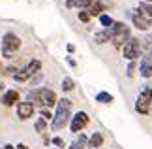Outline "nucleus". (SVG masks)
Here are the masks:
<instances>
[{
    "instance_id": "6ab92c4d",
    "label": "nucleus",
    "mask_w": 152,
    "mask_h": 149,
    "mask_svg": "<svg viewBox=\"0 0 152 149\" xmlns=\"http://www.w3.org/2000/svg\"><path fill=\"white\" fill-rule=\"evenodd\" d=\"M73 89H75V81L72 79V77H64L62 79V91L69 93V91H73Z\"/></svg>"
},
{
    "instance_id": "f03ea898",
    "label": "nucleus",
    "mask_w": 152,
    "mask_h": 149,
    "mask_svg": "<svg viewBox=\"0 0 152 149\" xmlns=\"http://www.w3.org/2000/svg\"><path fill=\"white\" fill-rule=\"evenodd\" d=\"M38 72H42V61L32 59V61H28V62L25 64V68H23L21 72H17L13 77H15L17 81H30Z\"/></svg>"
},
{
    "instance_id": "7c9ffc66",
    "label": "nucleus",
    "mask_w": 152,
    "mask_h": 149,
    "mask_svg": "<svg viewBox=\"0 0 152 149\" xmlns=\"http://www.w3.org/2000/svg\"><path fill=\"white\" fill-rule=\"evenodd\" d=\"M145 2H150V4H152V0H145Z\"/></svg>"
},
{
    "instance_id": "dca6fc26",
    "label": "nucleus",
    "mask_w": 152,
    "mask_h": 149,
    "mask_svg": "<svg viewBox=\"0 0 152 149\" xmlns=\"http://www.w3.org/2000/svg\"><path fill=\"white\" fill-rule=\"evenodd\" d=\"M86 11L94 17V15H102V11H103V4H102V0H94L88 8H86Z\"/></svg>"
},
{
    "instance_id": "b1692460",
    "label": "nucleus",
    "mask_w": 152,
    "mask_h": 149,
    "mask_svg": "<svg viewBox=\"0 0 152 149\" xmlns=\"http://www.w3.org/2000/svg\"><path fill=\"white\" fill-rule=\"evenodd\" d=\"M133 72H135V61H130V64H128V68H126V76L132 77Z\"/></svg>"
},
{
    "instance_id": "7ed1b4c3",
    "label": "nucleus",
    "mask_w": 152,
    "mask_h": 149,
    "mask_svg": "<svg viewBox=\"0 0 152 149\" xmlns=\"http://www.w3.org/2000/svg\"><path fill=\"white\" fill-rule=\"evenodd\" d=\"M150 106H152V87L147 85L135 100V111L141 113V115H147L150 111Z\"/></svg>"
},
{
    "instance_id": "a211bd4d",
    "label": "nucleus",
    "mask_w": 152,
    "mask_h": 149,
    "mask_svg": "<svg viewBox=\"0 0 152 149\" xmlns=\"http://www.w3.org/2000/svg\"><path fill=\"white\" fill-rule=\"evenodd\" d=\"M96 100H98V102H102V104H111V102H113V94L102 91V93L96 94Z\"/></svg>"
},
{
    "instance_id": "6e6552de",
    "label": "nucleus",
    "mask_w": 152,
    "mask_h": 149,
    "mask_svg": "<svg viewBox=\"0 0 152 149\" xmlns=\"http://www.w3.org/2000/svg\"><path fill=\"white\" fill-rule=\"evenodd\" d=\"M34 115V106L30 102H19L17 104V117L21 119V121H26V119H30Z\"/></svg>"
},
{
    "instance_id": "aec40b11",
    "label": "nucleus",
    "mask_w": 152,
    "mask_h": 149,
    "mask_svg": "<svg viewBox=\"0 0 152 149\" xmlns=\"http://www.w3.org/2000/svg\"><path fill=\"white\" fill-rule=\"evenodd\" d=\"M100 23H102V27H103V28H109V27H113V25H115L113 17L107 15V13H102V15H100Z\"/></svg>"
},
{
    "instance_id": "412c9836",
    "label": "nucleus",
    "mask_w": 152,
    "mask_h": 149,
    "mask_svg": "<svg viewBox=\"0 0 152 149\" xmlns=\"http://www.w3.org/2000/svg\"><path fill=\"white\" fill-rule=\"evenodd\" d=\"M34 128H36V132H39V134H42L43 130L47 128V121H45L43 117H39L38 121H36V125H34Z\"/></svg>"
},
{
    "instance_id": "393cba45",
    "label": "nucleus",
    "mask_w": 152,
    "mask_h": 149,
    "mask_svg": "<svg viewBox=\"0 0 152 149\" xmlns=\"http://www.w3.org/2000/svg\"><path fill=\"white\" fill-rule=\"evenodd\" d=\"M42 79H43V74H42V72H38V74L30 79V85H39V83H42Z\"/></svg>"
},
{
    "instance_id": "5701e85b",
    "label": "nucleus",
    "mask_w": 152,
    "mask_h": 149,
    "mask_svg": "<svg viewBox=\"0 0 152 149\" xmlns=\"http://www.w3.org/2000/svg\"><path fill=\"white\" fill-rule=\"evenodd\" d=\"M39 115H42L45 121H49V119L53 121V117H55V115L51 113V110H49V108H42V110H39Z\"/></svg>"
},
{
    "instance_id": "2eb2a0df",
    "label": "nucleus",
    "mask_w": 152,
    "mask_h": 149,
    "mask_svg": "<svg viewBox=\"0 0 152 149\" xmlns=\"http://www.w3.org/2000/svg\"><path fill=\"white\" fill-rule=\"evenodd\" d=\"M94 0H66L68 8H79V10H86Z\"/></svg>"
},
{
    "instance_id": "423d86ee",
    "label": "nucleus",
    "mask_w": 152,
    "mask_h": 149,
    "mask_svg": "<svg viewBox=\"0 0 152 149\" xmlns=\"http://www.w3.org/2000/svg\"><path fill=\"white\" fill-rule=\"evenodd\" d=\"M86 123H88V115H86L85 111H77L75 115L72 117V123H69V128H72V132H81Z\"/></svg>"
},
{
    "instance_id": "1a4fd4ad",
    "label": "nucleus",
    "mask_w": 152,
    "mask_h": 149,
    "mask_svg": "<svg viewBox=\"0 0 152 149\" xmlns=\"http://www.w3.org/2000/svg\"><path fill=\"white\" fill-rule=\"evenodd\" d=\"M130 38H132V34H130V27H128V28H124L122 32L116 34V36L113 38V42H111V44H113V45L116 47V49H124V45L128 44V40H130Z\"/></svg>"
},
{
    "instance_id": "4468645a",
    "label": "nucleus",
    "mask_w": 152,
    "mask_h": 149,
    "mask_svg": "<svg viewBox=\"0 0 152 149\" xmlns=\"http://www.w3.org/2000/svg\"><path fill=\"white\" fill-rule=\"evenodd\" d=\"M102 145H103V136H102V132H94L88 138V147H92V149H102Z\"/></svg>"
},
{
    "instance_id": "ddd939ff",
    "label": "nucleus",
    "mask_w": 152,
    "mask_h": 149,
    "mask_svg": "<svg viewBox=\"0 0 152 149\" xmlns=\"http://www.w3.org/2000/svg\"><path fill=\"white\" fill-rule=\"evenodd\" d=\"M139 15H143L145 19H148V21H152V4L150 2H141L139 4V8L135 10Z\"/></svg>"
},
{
    "instance_id": "a878e982",
    "label": "nucleus",
    "mask_w": 152,
    "mask_h": 149,
    "mask_svg": "<svg viewBox=\"0 0 152 149\" xmlns=\"http://www.w3.org/2000/svg\"><path fill=\"white\" fill-rule=\"evenodd\" d=\"M53 145H55L56 149H62V147L66 145V144H64V140H62V138H58V136H55V138H53Z\"/></svg>"
},
{
    "instance_id": "c85d7f7f",
    "label": "nucleus",
    "mask_w": 152,
    "mask_h": 149,
    "mask_svg": "<svg viewBox=\"0 0 152 149\" xmlns=\"http://www.w3.org/2000/svg\"><path fill=\"white\" fill-rule=\"evenodd\" d=\"M2 149H15V145H11V144H6Z\"/></svg>"
},
{
    "instance_id": "4be33fe9",
    "label": "nucleus",
    "mask_w": 152,
    "mask_h": 149,
    "mask_svg": "<svg viewBox=\"0 0 152 149\" xmlns=\"http://www.w3.org/2000/svg\"><path fill=\"white\" fill-rule=\"evenodd\" d=\"M77 17H79V21H81V23H88V21L92 19V15H90V13H88L86 10H81Z\"/></svg>"
},
{
    "instance_id": "cd10ccee",
    "label": "nucleus",
    "mask_w": 152,
    "mask_h": 149,
    "mask_svg": "<svg viewBox=\"0 0 152 149\" xmlns=\"http://www.w3.org/2000/svg\"><path fill=\"white\" fill-rule=\"evenodd\" d=\"M68 64H69V66H75V64H77V62H75L72 57H68Z\"/></svg>"
},
{
    "instance_id": "39448f33",
    "label": "nucleus",
    "mask_w": 152,
    "mask_h": 149,
    "mask_svg": "<svg viewBox=\"0 0 152 149\" xmlns=\"http://www.w3.org/2000/svg\"><path fill=\"white\" fill-rule=\"evenodd\" d=\"M21 44H23L21 38L17 36L15 32H6L2 36V49H8V51L13 53V51H17L21 47Z\"/></svg>"
},
{
    "instance_id": "0eeeda50",
    "label": "nucleus",
    "mask_w": 152,
    "mask_h": 149,
    "mask_svg": "<svg viewBox=\"0 0 152 149\" xmlns=\"http://www.w3.org/2000/svg\"><path fill=\"white\" fill-rule=\"evenodd\" d=\"M38 93H39V96H42V100H43V106L45 108H53V106H56V93L53 91V89H49V87H39L38 89Z\"/></svg>"
},
{
    "instance_id": "9b49d317",
    "label": "nucleus",
    "mask_w": 152,
    "mask_h": 149,
    "mask_svg": "<svg viewBox=\"0 0 152 149\" xmlns=\"http://www.w3.org/2000/svg\"><path fill=\"white\" fill-rule=\"evenodd\" d=\"M139 72H141V76L147 79V77H152V57L150 55H145L141 64H139Z\"/></svg>"
},
{
    "instance_id": "2f4dec72",
    "label": "nucleus",
    "mask_w": 152,
    "mask_h": 149,
    "mask_svg": "<svg viewBox=\"0 0 152 149\" xmlns=\"http://www.w3.org/2000/svg\"><path fill=\"white\" fill-rule=\"evenodd\" d=\"M150 57H152V55H150Z\"/></svg>"
},
{
    "instance_id": "f8f14e48",
    "label": "nucleus",
    "mask_w": 152,
    "mask_h": 149,
    "mask_svg": "<svg viewBox=\"0 0 152 149\" xmlns=\"http://www.w3.org/2000/svg\"><path fill=\"white\" fill-rule=\"evenodd\" d=\"M2 104H4V106L19 104V93H17L15 89H10V91H6L4 96H2Z\"/></svg>"
},
{
    "instance_id": "bb28decb",
    "label": "nucleus",
    "mask_w": 152,
    "mask_h": 149,
    "mask_svg": "<svg viewBox=\"0 0 152 149\" xmlns=\"http://www.w3.org/2000/svg\"><path fill=\"white\" fill-rule=\"evenodd\" d=\"M66 49H68V53H73V51H75V45H73V44H68Z\"/></svg>"
},
{
    "instance_id": "f257e3e1",
    "label": "nucleus",
    "mask_w": 152,
    "mask_h": 149,
    "mask_svg": "<svg viewBox=\"0 0 152 149\" xmlns=\"http://www.w3.org/2000/svg\"><path fill=\"white\" fill-rule=\"evenodd\" d=\"M69 119H72V102L68 98H60L56 102V111H55V117L51 121V128L55 132H58V130H62L68 125Z\"/></svg>"
},
{
    "instance_id": "f3484780",
    "label": "nucleus",
    "mask_w": 152,
    "mask_h": 149,
    "mask_svg": "<svg viewBox=\"0 0 152 149\" xmlns=\"http://www.w3.org/2000/svg\"><path fill=\"white\" fill-rule=\"evenodd\" d=\"M86 145H88V138H86V136H85V134H81V136H79V138H77V140H75V142H73V144H72V145H69L68 149H85Z\"/></svg>"
},
{
    "instance_id": "9d476101",
    "label": "nucleus",
    "mask_w": 152,
    "mask_h": 149,
    "mask_svg": "<svg viewBox=\"0 0 152 149\" xmlns=\"http://www.w3.org/2000/svg\"><path fill=\"white\" fill-rule=\"evenodd\" d=\"M132 23H133V27H135V28H139V30H148V28L152 27V21L145 19V17L139 15L137 11H135V13H132Z\"/></svg>"
},
{
    "instance_id": "20e7f679",
    "label": "nucleus",
    "mask_w": 152,
    "mask_h": 149,
    "mask_svg": "<svg viewBox=\"0 0 152 149\" xmlns=\"http://www.w3.org/2000/svg\"><path fill=\"white\" fill-rule=\"evenodd\" d=\"M124 57L128 59V61H135V59L143 53V47H141V40L137 38H130L128 40V44L124 45Z\"/></svg>"
},
{
    "instance_id": "c756f323",
    "label": "nucleus",
    "mask_w": 152,
    "mask_h": 149,
    "mask_svg": "<svg viewBox=\"0 0 152 149\" xmlns=\"http://www.w3.org/2000/svg\"><path fill=\"white\" fill-rule=\"evenodd\" d=\"M15 149H28L25 144H19V145H15Z\"/></svg>"
}]
</instances>
